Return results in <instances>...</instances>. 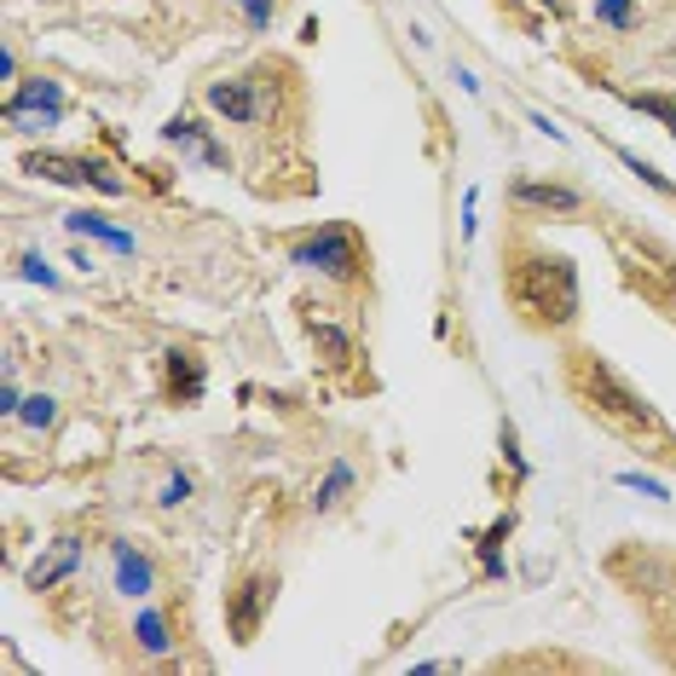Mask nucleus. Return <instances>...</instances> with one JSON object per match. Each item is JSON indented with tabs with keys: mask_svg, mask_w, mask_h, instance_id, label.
Masks as SVG:
<instances>
[{
	"mask_svg": "<svg viewBox=\"0 0 676 676\" xmlns=\"http://www.w3.org/2000/svg\"><path fill=\"white\" fill-rule=\"evenodd\" d=\"M567 387H572V399L584 405V417H596L602 428H613V434H625V440H665L660 411H653L637 387L613 371L596 347H572V353H567Z\"/></svg>",
	"mask_w": 676,
	"mask_h": 676,
	"instance_id": "1",
	"label": "nucleus"
},
{
	"mask_svg": "<svg viewBox=\"0 0 676 676\" xmlns=\"http://www.w3.org/2000/svg\"><path fill=\"white\" fill-rule=\"evenodd\" d=\"M509 301L532 330H567L579 318V272L567 255L515 249L509 255Z\"/></svg>",
	"mask_w": 676,
	"mask_h": 676,
	"instance_id": "2",
	"label": "nucleus"
},
{
	"mask_svg": "<svg viewBox=\"0 0 676 676\" xmlns=\"http://www.w3.org/2000/svg\"><path fill=\"white\" fill-rule=\"evenodd\" d=\"M295 266H313V272L336 278V283H359L364 278V243L353 225H324L318 237L295 243Z\"/></svg>",
	"mask_w": 676,
	"mask_h": 676,
	"instance_id": "3",
	"label": "nucleus"
},
{
	"mask_svg": "<svg viewBox=\"0 0 676 676\" xmlns=\"http://www.w3.org/2000/svg\"><path fill=\"white\" fill-rule=\"evenodd\" d=\"M278 602V579L272 572H249L232 596H225V630H232V642L249 648L260 637V625H266V613H272Z\"/></svg>",
	"mask_w": 676,
	"mask_h": 676,
	"instance_id": "4",
	"label": "nucleus"
},
{
	"mask_svg": "<svg viewBox=\"0 0 676 676\" xmlns=\"http://www.w3.org/2000/svg\"><path fill=\"white\" fill-rule=\"evenodd\" d=\"M24 168H30V174H40V179H58V186H93V191H105V197H121V191H128V179L110 174L105 162H93V156L35 151V156H24Z\"/></svg>",
	"mask_w": 676,
	"mask_h": 676,
	"instance_id": "5",
	"label": "nucleus"
},
{
	"mask_svg": "<svg viewBox=\"0 0 676 676\" xmlns=\"http://www.w3.org/2000/svg\"><path fill=\"white\" fill-rule=\"evenodd\" d=\"M509 197H515V209H526V214H561V220L584 214V197L572 186H561V179H515Z\"/></svg>",
	"mask_w": 676,
	"mask_h": 676,
	"instance_id": "6",
	"label": "nucleus"
},
{
	"mask_svg": "<svg viewBox=\"0 0 676 676\" xmlns=\"http://www.w3.org/2000/svg\"><path fill=\"white\" fill-rule=\"evenodd\" d=\"M162 139H168L174 151H186V156H197V162H209V168H225V151H220V145H214V139L202 133V128H197L191 116H174L168 128H162Z\"/></svg>",
	"mask_w": 676,
	"mask_h": 676,
	"instance_id": "7",
	"label": "nucleus"
},
{
	"mask_svg": "<svg viewBox=\"0 0 676 676\" xmlns=\"http://www.w3.org/2000/svg\"><path fill=\"white\" fill-rule=\"evenodd\" d=\"M110 556H116V590L121 596H151V584H156L151 556H139L133 544H110Z\"/></svg>",
	"mask_w": 676,
	"mask_h": 676,
	"instance_id": "8",
	"label": "nucleus"
},
{
	"mask_svg": "<svg viewBox=\"0 0 676 676\" xmlns=\"http://www.w3.org/2000/svg\"><path fill=\"white\" fill-rule=\"evenodd\" d=\"M209 105H214L225 121H237V128H249V121L260 116V98H255L249 81H214V88H209Z\"/></svg>",
	"mask_w": 676,
	"mask_h": 676,
	"instance_id": "9",
	"label": "nucleus"
},
{
	"mask_svg": "<svg viewBox=\"0 0 676 676\" xmlns=\"http://www.w3.org/2000/svg\"><path fill=\"white\" fill-rule=\"evenodd\" d=\"M202 382H209V376H202V359L186 353V347H174V353H168V399L174 405H197Z\"/></svg>",
	"mask_w": 676,
	"mask_h": 676,
	"instance_id": "10",
	"label": "nucleus"
},
{
	"mask_svg": "<svg viewBox=\"0 0 676 676\" xmlns=\"http://www.w3.org/2000/svg\"><path fill=\"white\" fill-rule=\"evenodd\" d=\"M75 561H81V544L75 538H58L47 556L30 567V590H53L58 579H70V572H75Z\"/></svg>",
	"mask_w": 676,
	"mask_h": 676,
	"instance_id": "11",
	"label": "nucleus"
},
{
	"mask_svg": "<svg viewBox=\"0 0 676 676\" xmlns=\"http://www.w3.org/2000/svg\"><path fill=\"white\" fill-rule=\"evenodd\" d=\"M65 232H70V237H98V243H110L116 255H133V237H128V232H116V225H110L105 214H93V209L65 214Z\"/></svg>",
	"mask_w": 676,
	"mask_h": 676,
	"instance_id": "12",
	"label": "nucleus"
},
{
	"mask_svg": "<svg viewBox=\"0 0 676 676\" xmlns=\"http://www.w3.org/2000/svg\"><path fill=\"white\" fill-rule=\"evenodd\" d=\"M306 336H313V347L324 353V364H336V371H341V364H353V341H347V330L313 318V324H306Z\"/></svg>",
	"mask_w": 676,
	"mask_h": 676,
	"instance_id": "13",
	"label": "nucleus"
},
{
	"mask_svg": "<svg viewBox=\"0 0 676 676\" xmlns=\"http://www.w3.org/2000/svg\"><path fill=\"white\" fill-rule=\"evenodd\" d=\"M12 110H65V93H58V81H30L24 93L7 98V116Z\"/></svg>",
	"mask_w": 676,
	"mask_h": 676,
	"instance_id": "14",
	"label": "nucleus"
},
{
	"mask_svg": "<svg viewBox=\"0 0 676 676\" xmlns=\"http://www.w3.org/2000/svg\"><path fill=\"white\" fill-rule=\"evenodd\" d=\"M133 637H139V648L151 653V660H162V653H168V619H162V613H139L133 619Z\"/></svg>",
	"mask_w": 676,
	"mask_h": 676,
	"instance_id": "15",
	"label": "nucleus"
},
{
	"mask_svg": "<svg viewBox=\"0 0 676 676\" xmlns=\"http://www.w3.org/2000/svg\"><path fill=\"white\" fill-rule=\"evenodd\" d=\"M347 491H353V468H347V463H330V475H324L318 491H313V509H336Z\"/></svg>",
	"mask_w": 676,
	"mask_h": 676,
	"instance_id": "16",
	"label": "nucleus"
},
{
	"mask_svg": "<svg viewBox=\"0 0 676 676\" xmlns=\"http://www.w3.org/2000/svg\"><path fill=\"white\" fill-rule=\"evenodd\" d=\"M18 417H24V422L35 428V434H40V428H53V422H58V405H53L47 394H30L24 405H18Z\"/></svg>",
	"mask_w": 676,
	"mask_h": 676,
	"instance_id": "17",
	"label": "nucleus"
},
{
	"mask_svg": "<svg viewBox=\"0 0 676 676\" xmlns=\"http://www.w3.org/2000/svg\"><path fill=\"white\" fill-rule=\"evenodd\" d=\"M625 98H630L637 110L660 116V128H665V133H676V105H671V98H660V93H625Z\"/></svg>",
	"mask_w": 676,
	"mask_h": 676,
	"instance_id": "18",
	"label": "nucleus"
},
{
	"mask_svg": "<svg viewBox=\"0 0 676 676\" xmlns=\"http://www.w3.org/2000/svg\"><path fill=\"white\" fill-rule=\"evenodd\" d=\"M619 162H625V168H630V174H637V179H642V186H653V191H665V197H676V191H671V179H665L660 168H653V162H642L637 151H619Z\"/></svg>",
	"mask_w": 676,
	"mask_h": 676,
	"instance_id": "19",
	"label": "nucleus"
},
{
	"mask_svg": "<svg viewBox=\"0 0 676 676\" xmlns=\"http://www.w3.org/2000/svg\"><path fill=\"white\" fill-rule=\"evenodd\" d=\"M596 24H613V30H637V7H630V0H596Z\"/></svg>",
	"mask_w": 676,
	"mask_h": 676,
	"instance_id": "20",
	"label": "nucleus"
},
{
	"mask_svg": "<svg viewBox=\"0 0 676 676\" xmlns=\"http://www.w3.org/2000/svg\"><path fill=\"white\" fill-rule=\"evenodd\" d=\"M58 116H65V110H12L7 121H12V128H24V133H47V128H58Z\"/></svg>",
	"mask_w": 676,
	"mask_h": 676,
	"instance_id": "21",
	"label": "nucleus"
},
{
	"mask_svg": "<svg viewBox=\"0 0 676 676\" xmlns=\"http://www.w3.org/2000/svg\"><path fill=\"white\" fill-rule=\"evenodd\" d=\"M18 272H24L30 283H40V290H58V272H53V266H47V260H40L35 249H30L24 260H18Z\"/></svg>",
	"mask_w": 676,
	"mask_h": 676,
	"instance_id": "22",
	"label": "nucleus"
},
{
	"mask_svg": "<svg viewBox=\"0 0 676 676\" xmlns=\"http://www.w3.org/2000/svg\"><path fill=\"white\" fill-rule=\"evenodd\" d=\"M630 491H642V498H653V503H671V491L660 486V480H648V475H637V468H630V475H619Z\"/></svg>",
	"mask_w": 676,
	"mask_h": 676,
	"instance_id": "23",
	"label": "nucleus"
},
{
	"mask_svg": "<svg viewBox=\"0 0 676 676\" xmlns=\"http://www.w3.org/2000/svg\"><path fill=\"white\" fill-rule=\"evenodd\" d=\"M243 18H249V30H266L272 24V12H278V0H237Z\"/></svg>",
	"mask_w": 676,
	"mask_h": 676,
	"instance_id": "24",
	"label": "nucleus"
},
{
	"mask_svg": "<svg viewBox=\"0 0 676 676\" xmlns=\"http://www.w3.org/2000/svg\"><path fill=\"white\" fill-rule=\"evenodd\" d=\"M186 498H191V480H186V475H174L168 486H162V498H156V503H162V509H179Z\"/></svg>",
	"mask_w": 676,
	"mask_h": 676,
	"instance_id": "25",
	"label": "nucleus"
},
{
	"mask_svg": "<svg viewBox=\"0 0 676 676\" xmlns=\"http://www.w3.org/2000/svg\"><path fill=\"white\" fill-rule=\"evenodd\" d=\"M18 405H24V399H18V382H12V371H7V382H0V411H18Z\"/></svg>",
	"mask_w": 676,
	"mask_h": 676,
	"instance_id": "26",
	"label": "nucleus"
}]
</instances>
